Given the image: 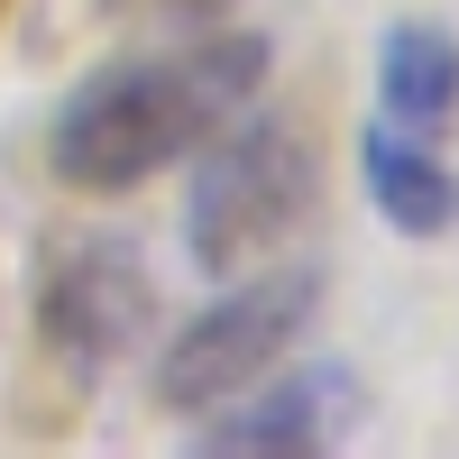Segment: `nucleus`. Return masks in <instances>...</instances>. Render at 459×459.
I'll list each match as a JSON object with an SVG mask.
<instances>
[{"mask_svg": "<svg viewBox=\"0 0 459 459\" xmlns=\"http://www.w3.org/2000/svg\"><path fill=\"white\" fill-rule=\"evenodd\" d=\"M266 83V37H212L184 56H129L83 74L56 120H47V166L74 194H138L166 166H184L212 129H230Z\"/></svg>", "mask_w": 459, "mask_h": 459, "instance_id": "nucleus-1", "label": "nucleus"}, {"mask_svg": "<svg viewBox=\"0 0 459 459\" xmlns=\"http://www.w3.org/2000/svg\"><path fill=\"white\" fill-rule=\"evenodd\" d=\"M322 194L313 138L294 120H230L194 147V184H184V257L203 276H239L276 239H294L303 212Z\"/></svg>", "mask_w": 459, "mask_h": 459, "instance_id": "nucleus-2", "label": "nucleus"}, {"mask_svg": "<svg viewBox=\"0 0 459 459\" xmlns=\"http://www.w3.org/2000/svg\"><path fill=\"white\" fill-rule=\"evenodd\" d=\"M230 285V276H221ZM322 322V266H276V276H248L212 294L194 322L166 340L157 359V404L166 413H212L230 395H248L266 368L294 359V340Z\"/></svg>", "mask_w": 459, "mask_h": 459, "instance_id": "nucleus-3", "label": "nucleus"}, {"mask_svg": "<svg viewBox=\"0 0 459 459\" xmlns=\"http://www.w3.org/2000/svg\"><path fill=\"white\" fill-rule=\"evenodd\" d=\"M147 322H157V285H147V266L129 239H65L47 248L37 266V340L65 359V368H110L129 359Z\"/></svg>", "mask_w": 459, "mask_h": 459, "instance_id": "nucleus-4", "label": "nucleus"}, {"mask_svg": "<svg viewBox=\"0 0 459 459\" xmlns=\"http://www.w3.org/2000/svg\"><path fill=\"white\" fill-rule=\"evenodd\" d=\"M350 413H359V377L350 368H303V377H276L266 368L248 404L230 395L212 404V432H194L203 459H322L350 441Z\"/></svg>", "mask_w": 459, "mask_h": 459, "instance_id": "nucleus-5", "label": "nucleus"}, {"mask_svg": "<svg viewBox=\"0 0 459 459\" xmlns=\"http://www.w3.org/2000/svg\"><path fill=\"white\" fill-rule=\"evenodd\" d=\"M359 184L386 212V230H404V239H450L459 230V175L432 138H404L386 120H368L359 129Z\"/></svg>", "mask_w": 459, "mask_h": 459, "instance_id": "nucleus-6", "label": "nucleus"}, {"mask_svg": "<svg viewBox=\"0 0 459 459\" xmlns=\"http://www.w3.org/2000/svg\"><path fill=\"white\" fill-rule=\"evenodd\" d=\"M377 120L404 138H441L459 120V37L432 19H395L377 37Z\"/></svg>", "mask_w": 459, "mask_h": 459, "instance_id": "nucleus-7", "label": "nucleus"}, {"mask_svg": "<svg viewBox=\"0 0 459 459\" xmlns=\"http://www.w3.org/2000/svg\"><path fill=\"white\" fill-rule=\"evenodd\" d=\"M157 10H175V19H221L230 0H157Z\"/></svg>", "mask_w": 459, "mask_h": 459, "instance_id": "nucleus-8", "label": "nucleus"}]
</instances>
